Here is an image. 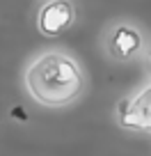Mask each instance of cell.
Masks as SVG:
<instances>
[{"instance_id": "obj_4", "label": "cell", "mask_w": 151, "mask_h": 156, "mask_svg": "<svg viewBox=\"0 0 151 156\" xmlns=\"http://www.w3.org/2000/svg\"><path fill=\"white\" fill-rule=\"evenodd\" d=\"M142 46V34L137 32V30H133L131 25H119V28H115V32H112L110 37V51L115 58L119 60H128L133 58V55L140 51Z\"/></svg>"}, {"instance_id": "obj_3", "label": "cell", "mask_w": 151, "mask_h": 156, "mask_svg": "<svg viewBox=\"0 0 151 156\" xmlns=\"http://www.w3.org/2000/svg\"><path fill=\"white\" fill-rule=\"evenodd\" d=\"M119 124L124 129L151 131V85L119 106Z\"/></svg>"}, {"instance_id": "obj_5", "label": "cell", "mask_w": 151, "mask_h": 156, "mask_svg": "<svg viewBox=\"0 0 151 156\" xmlns=\"http://www.w3.org/2000/svg\"><path fill=\"white\" fill-rule=\"evenodd\" d=\"M149 64H151V51H149Z\"/></svg>"}, {"instance_id": "obj_2", "label": "cell", "mask_w": 151, "mask_h": 156, "mask_svg": "<svg viewBox=\"0 0 151 156\" xmlns=\"http://www.w3.org/2000/svg\"><path fill=\"white\" fill-rule=\"evenodd\" d=\"M73 19H76V12H73L71 2L53 0V2L41 5L39 14H37V25H39L41 34H46V37H57L64 30L71 28Z\"/></svg>"}, {"instance_id": "obj_1", "label": "cell", "mask_w": 151, "mask_h": 156, "mask_svg": "<svg viewBox=\"0 0 151 156\" xmlns=\"http://www.w3.org/2000/svg\"><path fill=\"white\" fill-rule=\"evenodd\" d=\"M25 87L37 103L60 108L78 99L85 87V76L73 58L50 51L25 69Z\"/></svg>"}]
</instances>
